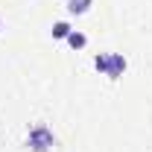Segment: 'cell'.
I'll list each match as a JSON object with an SVG mask.
<instances>
[{
	"instance_id": "6da1fadb",
	"label": "cell",
	"mask_w": 152,
	"mask_h": 152,
	"mask_svg": "<svg viewBox=\"0 0 152 152\" xmlns=\"http://www.w3.org/2000/svg\"><path fill=\"white\" fill-rule=\"evenodd\" d=\"M94 67L99 70V73L111 76V79H120V76L126 73V67H129V61L120 56V53H99V56L94 58Z\"/></svg>"
},
{
	"instance_id": "7a4b0ae2",
	"label": "cell",
	"mask_w": 152,
	"mask_h": 152,
	"mask_svg": "<svg viewBox=\"0 0 152 152\" xmlns=\"http://www.w3.org/2000/svg\"><path fill=\"white\" fill-rule=\"evenodd\" d=\"M26 143L35 152H47L50 146H56V137H53V132H50L47 126H35V129L29 132V137H26Z\"/></svg>"
},
{
	"instance_id": "3957f363",
	"label": "cell",
	"mask_w": 152,
	"mask_h": 152,
	"mask_svg": "<svg viewBox=\"0 0 152 152\" xmlns=\"http://www.w3.org/2000/svg\"><path fill=\"white\" fill-rule=\"evenodd\" d=\"M91 9V0H67V12L70 15H85Z\"/></svg>"
},
{
	"instance_id": "277c9868",
	"label": "cell",
	"mask_w": 152,
	"mask_h": 152,
	"mask_svg": "<svg viewBox=\"0 0 152 152\" xmlns=\"http://www.w3.org/2000/svg\"><path fill=\"white\" fill-rule=\"evenodd\" d=\"M67 44H70L73 50H82V47L88 44V38H85V32H76V29H70V35H67Z\"/></svg>"
},
{
	"instance_id": "5b68a950",
	"label": "cell",
	"mask_w": 152,
	"mask_h": 152,
	"mask_svg": "<svg viewBox=\"0 0 152 152\" xmlns=\"http://www.w3.org/2000/svg\"><path fill=\"white\" fill-rule=\"evenodd\" d=\"M50 32H53V38H67L70 35V23H67V20H56Z\"/></svg>"
},
{
	"instance_id": "8992f818",
	"label": "cell",
	"mask_w": 152,
	"mask_h": 152,
	"mask_svg": "<svg viewBox=\"0 0 152 152\" xmlns=\"http://www.w3.org/2000/svg\"><path fill=\"white\" fill-rule=\"evenodd\" d=\"M0 29H3V23H0Z\"/></svg>"
}]
</instances>
